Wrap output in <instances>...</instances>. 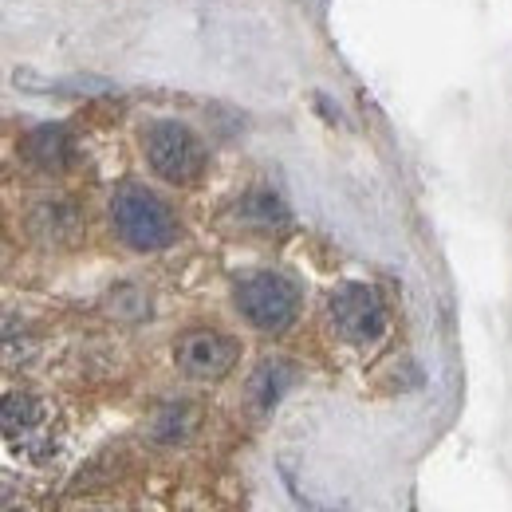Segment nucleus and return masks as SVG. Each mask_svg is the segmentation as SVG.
Instances as JSON below:
<instances>
[{
    "label": "nucleus",
    "instance_id": "f257e3e1",
    "mask_svg": "<svg viewBox=\"0 0 512 512\" xmlns=\"http://www.w3.org/2000/svg\"><path fill=\"white\" fill-rule=\"evenodd\" d=\"M111 221H115V233L123 237V245L138 249V253H158L178 241V221H174L170 205L158 193L134 186V182L115 190Z\"/></svg>",
    "mask_w": 512,
    "mask_h": 512
},
{
    "label": "nucleus",
    "instance_id": "f03ea898",
    "mask_svg": "<svg viewBox=\"0 0 512 512\" xmlns=\"http://www.w3.org/2000/svg\"><path fill=\"white\" fill-rule=\"evenodd\" d=\"M233 300H237V308H241V316L260 327V331H284V327H292L296 320V312H300V288L288 280V276H280V272H249L241 284H237V292H233Z\"/></svg>",
    "mask_w": 512,
    "mask_h": 512
},
{
    "label": "nucleus",
    "instance_id": "7ed1b4c3",
    "mask_svg": "<svg viewBox=\"0 0 512 512\" xmlns=\"http://www.w3.org/2000/svg\"><path fill=\"white\" fill-rule=\"evenodd\" d=\"M146 158H150V170L174 186H190L205 170V150H201L197 134L170 119L146 130Z\"/></svg>",
    "mask_w": 512,
    "mask_h": 512
},
{
    "label": "nucleus",
    "instance_id": "20e7f679",
    "mask_svg": "<svg viewBox=\"0 0 512 512\" xmlns=\"http://www.w3.org/2000/svg\"><path fill=\"white\" fill-rule=\"evenodd\" d=\"M327 312H331L335 331L347 343H375L386 331L383 300L367 284H343V288H335L331 300H327Z\"/></svg>",
    "mask_w": 512,
    "mask_h": 512
},
{
    "label": "nucleus",
    "instance_id": "39448f33",
    "mask_svg": "<svg viewBox=\"0 0 512 512\" xmlns=\"http://www.w3.org/2000/svg\"><path fill=\"white\" fill-rule=\"evenodd\" d=\"M237 339L221 335V331H186L174 347V359H178V371L186 379H197V383H209V379H221L237 367Z\"/></svg>",
    "mask_w": 512,
    "mask_h": 512
},
{
    "label": "nucleus",
    "instance_id": "423d86ee",
    "mask_svg": "<svg viewBox=\"0 0 512 512\" xmlns=\"http://www.w3.org/2000/svg\"><path fill=\"white\" fill-rule=\"evenodd\" d=\"M71 154H75V142H71V134H67L64 127H56V123H44V127H36L24 138V158H28L32 166L48 170V174L67 170V166H71Z\"/></svg>",
    "mask_w": 512,
    "mask_h": 512
},
{
    "label": "nucleus",
    "instance_id": "0eeeda50",
    "mask_svg": "<svg viewBox=\"0 0 512 512\" xmlns=\"http://www.w3.org/2000/svg\"><path fill=\"white\" fill-rule=\"evenodd\" d=\"M44 422V406L32 398V394H20V390H8L4 394V438L12 446H24Z\"/></svg>",
    "mask_w": 512,
    "mask_h": 512
},
{
    "label": "nucleus",
    "instance_id": "6e6552de",
    "mask_svg": "<svg viewBox=\"0 0 512 512\" xmlns=\"http://www.w3.org/2000/svg\"><path fill=\"white\" fill-rule=\"evenodd\" d=\"M296 379V371L288 367V363H264L260 371H256V379H253V394H256V402L268 410V406H276L280 402V394H284V386Z\"/></svg>",
    "mask_w": 512,
    "mask_h": 512
}]
</instances>
